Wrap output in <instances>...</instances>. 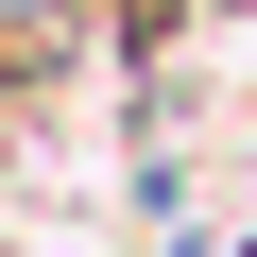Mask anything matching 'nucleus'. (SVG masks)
<instances>
[{
	"instance_id": "nucleus-1",
	"label": "nucleus",
	"mask_w": 257,
	"mask_h": 257,
	"mask_svg": "<svg viewBox=\"0 0 257 257\" xmlns=\"http://www.w3.org/2000/svg\"><path fill=\"white\" fill-rule=\"evenodd\" d=\"M18 18H86V0H18Z\"/></svg>"
}]
</instances>
